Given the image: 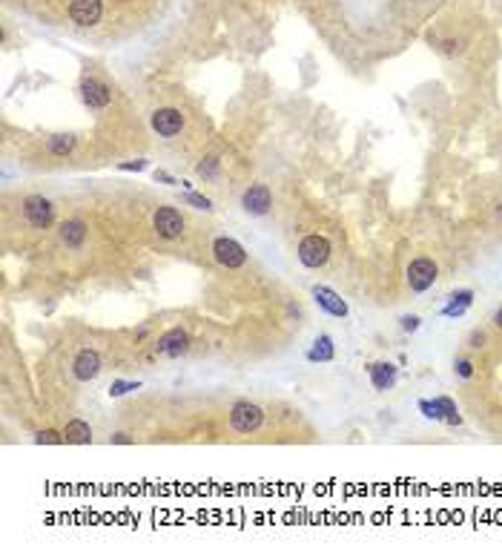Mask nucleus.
I'll return each instance as SVG.
<instances>
[{
    "mask_svg": "<svg viewBox=\"0 0 502 560\" xmlns=\"http://www.w3.org/2000/svg\"><path fill=\"white\" fill-rule=\"evenodd\" d=\"M47 150L52 155H69L75 150V138L72 136H52V138H47Z\"/></svg>",
    "mask_w": 502,
    "mask_h": 560,
    "instance_id": "obj_20",
    "label": "nucleus"
},
{
    "mask_svg": "<svg viewBox=\"0 0 502 560\" xmlns=\"http://www.w3.org/2000/svg\"><path fill=\"white\" fill-rule=\"evenodd\" d=\"M87 225H83L80 219H66V222H61V227H58V236H61V244L63 247H69V250H78L83 242H87Z\"/></svg>",
    "mask_w": 502,
    "mask_h": 560,
    "instance_id": "obj_14",
    "label": "nucleus"
},
{
    "mask_svg": "<svg viewBox=\"0 0 502 560\" xmlns=\"http://www.w3.org/2000/svg\"><path fill=\"white\" fill-rule=\"evenodd\" d=\"M434 405H436V411H439V419H442V422H448V425H463L459 408H456V403H453L451 397H436V400H434Z\"/></svg>",
    "mask_w": 502,
    "mask_h": 560,
    "instance_id": "obj_19",
    "label": "nucleus"
},
{
    "mask_svg": "<svg viewBox=\"0 0 502 560\" xmlns=\"http://www.w3.org/2000/svg\"><path fill=\"white\" fill-rule=\"evenodd\" d=\"M333 357H336V345L327 333H322L307 351V362H333Z\"/></svg>",
    "mask_w": 502,
    "mask_h": 560,
    "instance_id": "obj_18",
    "label": "nucleus"
},
{
    "mask_svg": "<svg viewBox=\"0 0 502 560\" xmlns=\"http://www.w3.org/2000/svg\"><path fill=\"white\" fill-rule=\"evenodd\" d=\"M471 302H474V290H456V293H451L448 296V305L442 308V316H463L468 308H471Z\"/></svg>",
    "mask_w": 502,
    "mask_h": 560,
    "instance_id": "obj_17",
    "label": "nucleus"
},
{
    "mask_svg": "<svg viewBox=\"0 0 502 560\" xmlns=\"http://www.w3.org/2000/svg\"><path fill=\"white\" fill-rule=\"evenodd\" d=\"M213 258L227 270H238L247 265V250L241 242H235L230 236H219V239H213Z\"/></svg>",
    "mask_w": 502,
    "mask_h": 560,
    "instance_id": "obj_6",
    "label": "nucleus"
},
{
    "mask_svg": "<svg viewBox=\"0 0 502 560\" xmlns=\"http://www.w3.org/2000/svg\"><path fill=\"white\" fill-rule=\"evenodd\" d=\"M190 351V336L184 328H170L158 342H155V354L166 357V359H178Z\"/></svg>",
    "mask_w": 502,
    "mask_h": 560,
    "instance_id": "obj_7",
    "label": "nucleus"
},
{
    "mask_svg": "<svg viewBox=\"0 0 502 560\" xmlns=\"http://www.w3.org/2000/svg\"><path fill=\"white\" fill-rule=\"evenodd\" d=\"M23 222L32 230H47L55 222V204L44 196H29L23 198Z\"/></svg>",
    "mask_w": 502,
    "mask_h": 560,
    "instance_id": "obj_5",
    "label": "nucleus"
},
{
    "mask_svg": "<svg viewBox=\"0 0 502 560\" xmlns=\"http://www.w3.org/2000/svg\"><path fill=\"white\" fill-rule=\"evenodd\" d=\"M485 345V330H474L471 336H468V348H474V351H479Z\"/></svg>",
    "mask_w": 502,
    "mask_h": 560,
    "instance_id": "obj_29",
    "label": "nucleus"
},
{
    "mask_svg": "<svg viewBox=\"0 0 502 560\" xmlns=\"http://www.w3.org/2000/svg\"><path fill=\"white\" fill-rule=\"evenodd\" d=\"M494 325L502 330V305H499V308H496V314H494Z\"/></svg>",
    "mask_w": 502,
    "mask_h": 560,
    "instance_id": "obj_32",
    "label": "nucleus"
},
{
    "mask_svg": "<svg viewBox=\"0 0 502 560\" xmlns=\"http://www.w3.org/2000/svg\"><path fill=\"white\" fill-rule=\"evenodd\" d=\"M367 376H370V385L376 391H391L396 385V376H399V368L391 365V362H373L367 365Z\"/></svg>",
    "mask_w": 502,
    "mask_h": 560,
    "instance_id": "obj_13",
    "label": "nucleus"
},
{
    "mask_svg": "<svg viewBox=\"0 0 502 560\" xmlns=\"http://www.w3.org/2000/svg\"><path fill=\"white\" fill-rule=\"evenodd\" d=\"M219 167H221V161H219L216 155L207 158V161L198 164V176H201L204 181H216V179H219Z\"/></svg>",
    "mask_w": 502,
    "mask_h": 560,
    "instance_id": "obj_23",
    "label": "nucleus"
},
{
    "mask_svg": "<svg viewBox=\"0 0 502 560\" xmlns=\"http://www.w3.org/2000/svg\"><path fill=\"white\" fill-rule=\"evenodd\" d=\"M264 422V411L250 403V400H238L230 405V428L235 431V434H253V431H259Z\"/></svg>",
    "mask_w": 502,
    "mask_h": 560,
    "instance_id": "obj_1",
    "label": "nucleus"
},
{
    "mask_svg": "<svg viewBox=\"0 0 502 560\" xmlns=\"http://www.w3.org/2000/svg\"><path fill=\"white\" fill-rule=\"evenodd\" d=\"M104 15V6L101 0H72L69 4V18L78 23V26H95Z\"/></svg>",
    "mask_w": 502,
    "mask_h": 560,
    "instance_id": "obj_12",
    "label": "nucleus"
},
{
    "mask_svg": "<svg viewBox=\"0 0 502 560\" xmlns=\"http://www.w3.org/2000/svg\"><path fill=\"white\" fill-rule=\"evenodd\" d=\"M98 374H101V354L92 351V348L78 351V357H75V362H72V376H75L78 382H90V379H95Z\"/></svg>",
    "mask_w": 502,
    "mask_h": 560,
    "instance_id": "obj_11",
    "label": "nucleus"
},
{
    "mask_svg": "<svg viewBox=\"0 0 502 560\" xmlns=\"http://www.w3.org/2000/svg\"><path fill=\"white\" fill-rule=\"evenodd\" d=\"M184 204H192L195 210H213V201L207 198V196H201V193H184Z\"/></svg>",
    "mask_w": 502,
    "mask_h": 560,
    "instance_id": "obj_24",
    "label": "nucleus"
},
{
    "mask_svg": "<svg viewBox=\"0 0 502 560\" xmlns=\"http://www.w3.org/2000/svg\"><path fill=\"white\" fill-rule=\"evenodd\" d=\"M109 443H115V446H133L135 440L127 434V431H118V434H112V437H109Z\"/></svg>",
    "mask_w": 502,
    "mask_h": 560,
    "instance_id": "obj_30",
    "label": "nucleus"
},
{
    "mask_svg": "<svg viewBox=\"0 0 502 560\" xmlns=\"http://www.w3.org/2000/svg\"><path fill=\"white\" fill-rule=\"evenodd\" d=\"M149 124H152V129H155V136L173 138V136H178L181 129H184V115H181L178 109H173V107H164V109L152 112Z\"/></svg>",
    "mask_w": 502,
    "mask_h": 560,
    "instance_id": "obj_10",
    "label": "nucleus"
},
{
    "mask_svg": "<svg viewBox=\"0 0 502 560\" xmlns=\"http://www.w3.org/2000/svg\"><path fill=\"white\" fill-rule=\"evenodd\" d=\"M80 95H83V104L92 107V109H104L109 104V90L101 81H83Z\"/></svg>",
    "mask_w": 502,
    "mask_h": 560,
    "instance_id": "obj_16",
    "label": "nucleus"
},
{
    "mask_svg": "<svg viewBox=\"0 0 502 560\" xmlns=\"http://www.w3.org/2000/svg\"><path fill=\"white\" fill-rule=\"evenodd\" d=\"M149 164L144 161V158H138V161H127V164H118V169H123V172H141V169H147Z\"/></svg>",
    "mask_w": 502,
    "mask_h": 560,
    "instance_id": "obj_28",
    "label": "nucleus"
},
{
    "mask_svg": "<svg viewBox=\"0 0 502 560\" xmlns=\"http://www.w3.org/2000/svg\"><path fill=\"white\" fill-rule=\"evenodd\" d=\"M184 227H187L184 215H181L173 204H161V207L152 213V230H155L164 242H176V239H181Z\"/></svg>",
    "mask_w": 502,
    "mask_h": 560,
    "instance_id": "obj_2",
    "label": "nucleus"
},
{
    "mask_svg": "<svg viewBox=\"0 0 502 560\" xmlns=\"http://www.w3.org/2000/svg\"><path fill=\"white\" fill-rule=\"evenodd\" d=\"M453 374H456L459 379H471V376H474V362H471V359H456Z\"/></svg>",
    "mask_w": 502,
    "mask_h": 560,
    "instance_id": "obj_25",
    "label": "nucleus"
},
{
    "mask_svg": "<svg viewBox=\"0 0 502 560\" xmlns=\"http://www.w3.org/2000/svg\"><path fill=\"white\" fill-rule=\"evenodd\" d=\"M313 302L316 305L327 314V316H336V319H345L348 314H350V308H348V302L333 290V287H327V285H313Z\"/></svg>",
    "mask_w": 502,
    "mask_h": 560,
    "instance_id": "obj_8",
    "label": "nucleus"
},
{
    "mask_svg": "<svg viewBox=\"0 0 502 560\" xmlns=\"http://www.w3.org/2000/svg\"><path fill=\"white\" fill-rule=\"evenodd\" d=\"M296 256H299V262L307 270H319V268L327 265V258H330V242L324 236H319V233H310V236H305L299 242Z\"/></svg>",
    "mask_w": 502,
    "mask_h": 560,
    "instance_id": "obj_3",
    "label": "nucleus"
},
{
    "mask_svg": "<svg viewBox=\"0 0 502 560\" xmlns=\"http://www.w3.org/2000/svg\"><path fill=\"white\" fill-rule=\"evenodd\" d=\"M63 440L72 443V446H90L92 443V425L87 419H69L63 425Z\"/></svg>",
    "mask_w": 502,
    "mask_h": 560,
    "instance_id": "obj_15",
    "label": "nucleus"
},
{
    "mask_svg": "<svg viewBox=\"0 0 502 560\" xmlns=\"http://www.w3.org/2000/svg\"><path fill=\"white\" fill-rule=\"evenodd\" d=\"M155 181H164V184H181L178 179H173L170 172H164V169H155Z\"/></svg>",
    "mask_w": 502,
    "mask_h": 560,
    "instance_id": "obj_31",
    "label": "nucleus"
},
{
    "mask_svg": "<svg viewBox=\"0 0 502 560\" xmlns=\"http://www.w3.org/2000/svg\"><path fill=\"white\" fill-rule=\"evenodd\" d=\"M436 279H439V268H436V262L431 256H420V258H413V262L408 265V287L413 293L431 290L436 285Z\"/></svg>",
    "mask_w": 502,
    "mask_h": 560,
    "instance_id": "obj_4",
    "label": "nucleus"
},
{
    "mask_svg": "<svg viewBox=\"0 0 502 560\" xmlns=\"http://www.w3.org/2000/svg\"><path fill=\"white\" fill-rule=\"evenodd\" d=\"M420 411H422V417H428V419H434V422H442V419H439V411H436V405H434V400H420Z\"/></svg>",
    "mask_w": 502,
    "mask_h": 560,
    "instance_id": "obj_26",
    "label": "nucleus"
},
{
    "mask_svg": "<svg viewBox=\"0 0 502 560\" xmlns=\"http://www.w3.org/2000/svg\"><path fill=\"white\" fill-rule=\"evenodd\" d=\"M241 207L247 215H267L273 207V193L267 184H250L241 193Z\"/></svg>",
    "mask_w": 502,
    "mask_h": 560,
    "instance_id": "obj_9",
    "label": "nucleus"
},
{
    "mask_svg": "<svg viewBox=\"0 0 502 560\" xmlns=\"http://www.w3.org/2000/svg\"><path fill=\"white\" fill-rule=\"evenodd\" d=\"M138 388H141V382H135V379H115L112 385H109V397L112 400H118V397H127L130 391H138Z\"/></svg>",
    "mask_w": 502,
    "mask_h": 560,
    "instance_id": "obj_21",
    "label": "nucleus"
},
{
    "mask_svg": "<svg viewBox=\"0 0 502 560\" xmlns=\"http://www.w3.org/2000/svg\"><path fill=\"white\" fill-rule=\"evenodd\" d=\"M420 322H422L420 316H402V319H399V325H402V330H405V333L420 330Z\"/></svg>",
    "mask_w": 502,
    "mask_h": 560,
    "instance_id": "obj_27",
    "label": "nucleus"
},
{
    "mask_svg": "<svg viewBox=\"0 0 502 560\" xmlns=\"http://www.w3.org/2000/svg\"><path fill=\"white\" fill-rule=\"evenodd\" d=\"M35 443L37 446H63V431H55V428H44L35 434Z\"/></svg>",
    "mask_w": 502,
    "mask_h": 560,
    "instance_id": "obj_22",
    "label": "nucleus"
}]
</instances>
